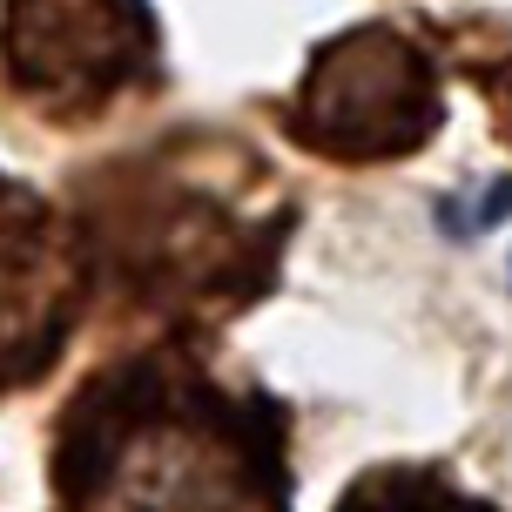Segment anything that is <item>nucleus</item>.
I'll list each match as a JSON object with an SVG mask.
<instances>
[{
	"label": "nucleus",
	"mask_w": 512,
	"mask_h": 512,
	"mask_svg": "<svg viewBox=\"0 0 512 512\" xmlns=\"http://www.w3.org/2000/svg\"><path fill=\"white\" fill-rule=\"evenodd\" d=\"M297 216L304 209L290 182L250 142L223 128H182L88 176L75 230L88 277L115 297V310L189 337L277 290Z\"/></svg>",
	"instance_id": "nucleus-1"
},
{
	"label": "nucleus",
	"mask_w": 512,
	"mask_h": 512,
	"mask_svg": "<svg viewBox=\"0 0 512 512\" xmlns=\"http://www.w3.org/2000/svg\"><path fill=\"white\" fill-rule=\"evenodd\" d=\"M48 479L61 512H290V405L169 337L68 398Z\"/></svg>",
	"instance_id": "nucleus-2"
},
{
	"label": "nucleus",
	"mask_w": 512,
	"mask_h": 512,
	"mask_svg": "<svg viewBox=\"0 0 512 512\" xmlns=\"http://www.w3.org/2000/svg\"><path fill=\"white\" fill-rule=\"evenodd\" d=\"M445 122V75L425 41L391 21H364L331 34L310 54L297 95L283 108V135L304 155L378 169L425 149Z\"/></svg>",
	"instance_id": "nucleus-3"
},
{
	"label": "nucleus",
	"mask_w": 512,
	"mask_h": 512,
	"mask_svg": "<svg viewBox=\"0 0 512 512\" xmlns=\"http://www.w3.org/2000/svg\"><path fill=\"white\" fill-rule=\"evenodd\" d=\"M0 75L48 122H102L162 81L149 0H7Z\"/></svg>",
	"instance_id": "nucleus-4"
},
{
	"label": "nucleus",
	"mask_w": 512,
	"mask_h": 512,
	"mask_svg": "<svg viewBox=\"0 0 512 512\" xmlns=\"http://www.w3.org/2000/svg\"><path fill=\"white\" fill-rule=\"evenodd\" d=\"M95 297L75 216L0 176V398L41 384L75 344L81 310Z\"/></svg>",
	"instance_id": "nucleus-5"
},
{
	"label": "nucleus",
	"mask_w": 512,
	"mask_h": 512,
	"mask_svg": "<svg viewBox=\"0 0 512 512\" xmlns=\"http://www.w3.org/2000/svg\"><path fill=\"white\" fill-rule=\"evenodd\" d=\"M331 512H499L492 499L465 492L445 465H371Z\"/></svg>",
	"instance_id": "nucleus-6"
},
{
	"label": "nucleus",
	"mask_w": 512,
	"mask_h": 512,
	"mask_svg": "<svg viewBox=\"0 0 512 512\" xmlns=\"http://www.w3.org/2000/svg\"><path fill=\"white\" fill-rule=\"evenodd\" d=\"M465 81L492 102V128H499V142H512V54H506V61H465Z\"/></svg>",
	"instance_id": "nucleus-7"
}]
</instances>
